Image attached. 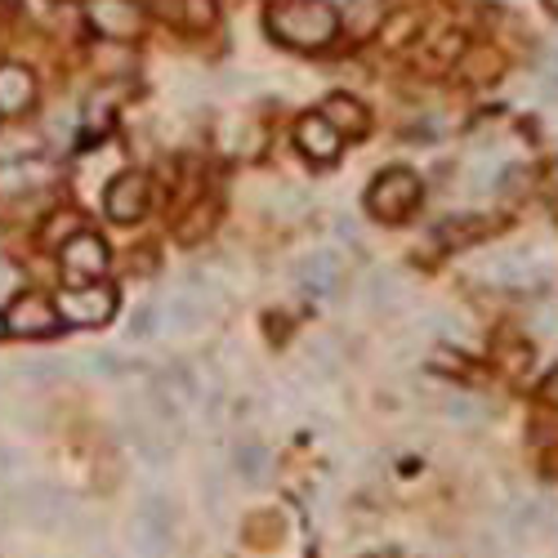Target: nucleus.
I'll return each mask as SVG.
<instances>
[{
  "mask_svg": "<svg viewBox=\"0 0 558 558\" xmlns=\"http://www.w3.org/2000/svg\"><path fill=\"white\" fill-rule=\"evenodd\" d=\"M268 32L291 50H327L340 32V14L327 0H282L268 10Z\"/></svg>",
  "mask_w": 558,
  "mask_h": 558,
  "instance_id": "1",
  "label": "nucleus"
},
{
  "mask_svg": "<svg viewBox=\"0 0 558 558\" xmlns=\"http://www.w3.org/2000/svg\"><path fill=\"white\" fill-rule=\"evenodd\" d=\"M421 197H425L421 174H411V170H385L376 183H371L366 210L376 215L380 223H402L415 206H421Z\"/></svg>",
  "mask_w": 558,
  "mask_h": 558,
  "instance_id": "2",
  "label": "nucleus"
},
{
  "mask_svg": "<svg viewBox=\"0 0 558 558\" xmlns=\"http://www.w3.org/2000/svg\"><path fill=\"white\" fill-rule=\"evenodd\" d=\"M59 317L72 322V327H104V322L117 313V291L104 287L99 277L95 282H81V287H68L59 300H54Z\"/></svg>",
  "mask_w": 558,
  "mask_h": 558,
  "instance_id": "3",
  "label": "nucleus"
},
{
  "mask_svg": "<svg viewBox=\"0 0 558 558\" xmlns=\"http://www.w3.org/2000/svg\"><path fill=\"white\" fill-rule=\"evenodd\" d=\"M85 19L108 40H134L138 32H144V10H138L134 0H89Z\"/></svg>",
  "mask_w": 558,
  "mask_h": 558,
  "instance_id": "4",
  "label": "nucleus"
},
{
  "mask_svg": "<svg viewBox=\"0 0 558 558\" xmlns=\"http://www.w3.org/2000/svg\"><path fill=\"white\" fill-rule=\"evenodd\" d=\"M59 308L45 300V295H36V291H27V295H19L14 304H10V313H5V331L10 336H54L59 331Z\"/></svg>",
  "mask_w": 558,
  "mask_h": 558,
  "instance_id": "5",
  "label": "nucleus"
},
{
  "mask_svg": "<svg viewBox=\"0 0 558 558\" xmlns=\"http://www.w3.org/2000/svg\"><path fill=\"white\" fill-rule=\"evenodd\" d=\"M59 259H63L68 277H76V282H95V277H104V268H108V246H104V238H95V232H76V238L63 242Z\"/></svg>",
  "mask_w": 558,
  "mask_h": 558,
  "instance_id": "6",
  "label": "nucleus"
},
{
  "mask_svg": "<svg viewBox=\"0 0 558 558\" xmlns=\"http://www.w3.org/2000/svg\"><path fill=\"white\" fill-rule=\"evenodd\" d=\"M104 206L117 223H134V219H144L148 215V179L138 174V170H125L108 183V193H104Z\"/></svg>",
  "mask_w": 558,
  "mask_h": 558,
  "instance_id": "7",
  "label": "nucleus"
},
{
  "mask_svg": "<svg viewBox=\"0 0 558 558\" xmlns=\"http://www.w3.org/2000/svg\"><path fill=\"white\" fill-rule=\"evenodd\" d=\"M134 536H138V554L161 558V549L170 545V505L161 496H144L138 519H134Z\"/></svg>",
  "mask_w": 558,
  "mask_h": 558,
  "instance_id": "8",
  "label": "nucleus"
},
{
  "mask_svg": "<svg viewBox=\"0 0 558 558\" xmlns=\"http://www.w3.org/2000/svg\"><path fill=\"white\" fill-rule=\"evenodd\" d=\"M14 509L27 519V523H36V527H54V523H63L68 514V500H63V492H54V487H45V483H32V487H23L19 496H14Z\"/></svg>",
  "mask_w": 558,
  "mask_h": 558,
  "instance_id": "9",
  "label": "nucleus"
},
{
  "mask_svg": "<svg viewBox=\"0 0 558 558\" xmlns=\"http://www.w3.org/2000/svg\"><path fill=\"white\" fill-rule=\"evenodd\" d=\"M295 144H300V153L313 157V161H336V157H340V130L317 112V117H304V121L295 125Z\"/></svg>",
  "mask_w": 558,
  "mask_h": 558,
  "instance_id": "10",
  "label": "nucleus"
},
{
  "mask_svg": "<svg viewBox=\"0 0 558 558\" xmlns=\"http://www.w3.org/2000/svg\"><path fill=\"white\" fill-rule=\"evenodd\" d=\"M32 99H36L32 72L19 68V63L0 68V112H23V108H32Z\"/></svg>",
  "mask_w": 558,
  "mask_h": 558,
  "instance_id": "11",
  "label": "nucleus"
},
{
  "mask_svg": "<svg viewBox=\"0 0 558 558\" xmlns=\"http://www.w3.org/2000/svg\"><path fill=\"white\" fill-rule=\"evenodd\" d=\"M300 282H304V291H317V295L336 291V282H340V255H336V251L308 255V259L300 264Z\"/></svg>",
  "mask_w": 558,
  "mask_h": 558,
  "instance_id": "12",
  "label": "nucleus"
},
{
  "mask_svg": "<svg viewBox=\"0 0 558 558\" xmlns=\"http://www.w3.org/2000/svg\"><path fill=\"white\" fill-rule=\"evenodd\" d=\"M322 117H327L336 130H340V138L344 134H366V108L357 104V99H349V95H331L327 99V108H322Z\"/></svg>",
  "mask_w": 558,
  "mask_h": 558,
  "instance_id": "13",
  "label": "nucleus"
},
{
  "mask_svg": "<svg viewBox=\"0 0 558 558\" xmlns=\"http://www.w3.org/2000/svg\"><path fill=\"white\" fill-rule=\"evenodd\" d=\"M487 277H492V282H500V287H532L541 277V268L527 255H500V259L487 264Z\"/></svg>",
  "mask_w": 558,
  "mask_h": 558,
  "instance_id": "14",
  "label": "nucleus"
},
{
  "mask_svg": "<svg viewBox=\"0 0 558 558\" xmlns=\"http://www.w3.org/2000/svg\"><path fill=\"white\" fill-rule=\"evenodd\" d=\"M166 317H170V327H179V331H197L202 322H206V308L193 295H174L170 308H166Z\"/></svg>",
  "mask_w": 558,
  "mask_h": 558,
  "instance_id": "15",
  "label": "nucleus"
},
{
  "mask_svg": "<svg viewBox=\"0 0 558 558\" xmlns=\"http://www.w3.org/2000/svg\"><path fill=\"white\" fill-rule=\"evenodd\" d=\"M215 14H219L215 0H179V23L189 32H206L215 23Z\"/></svg>",
  "mask_w": 558,
  "mask_h": 558,
  "instance_id": "16",
  "label": "nucleus"
},
{
  "mask_svg": "<svg viewBox=\"0 0 558 558\" xmlns=\"http://www.w3.org/2000/svg\"><path fill=\"white\" fill-rule=\"evenodd\" d=\"M238 474L251 478V483H264V474H268V451H264L259 442H246V447L238 451Z\"/></svg>",
  "mask_w": 558,
  "mask_h": 558,
  "instance_id": "17",
  "label": "nucleus"
},
{
  "mask_svg": "<svg viewBox=\"0 0 558 558\" xmlns=\"http://www.w3.org/2000/svg\"><path fill=\"white\" fill-rule=\"evenodd\" d=\"M371 304H376V308H389V304H398V277L393 272H376V277H371Z\"/></svg>",
  "mask_w": 558,
  "mask_h": 558,
  "instance_id": "18",
  "label": "nucleus"
},
{
  "mask_svg": "<svg viewBox=\"0 0 558 558\" xmlns=\"http://www.w3.org/2000/svg\"><path fill=\"white\" fill-rule=\"evenodd\" d=\"M442 238L447 242H456V246H464V242H474V238H483V223L478 219H451V223H442Z\"/></svg>",
  "mask_w": 558,
  "mask_h": 558,
  "instance_id": "19",
  "label": "nucleus"
},
{
  "mask_svg": "<svg viewBox=\"0 0 558 558\" xmlns=\"http://www.w3.org/2000/svg\"><path fill=\"white\" fill-rule=\"evenodd\" d=\"M157 331V308H138L134 317H130V336L134 340H148Z\"/></svg>",
  "mask_w": 558,
  "mask_h": 558,
  "instance_id": "20",
  "label": "nucleus"
},
{
  "mask_svg": "<svg viewBox=\"0 0 558 558\" xmlns=\"http://www.w3.org/2000/svg\"><path fill=\"white\" fill-rule=\"evenodd\" d=\"M447 421L470 425V421H478V411H474V402H470V398H447Z\"/></svg>",
  "mask_w": 558,
  "mask_h": 558,
  "instance_id": "21",
  "label": "nucleus"
},
{
  "mask_svg": "<svg viewBox=\"0 0 558 558\" xmlns=\"http://www.w3.org/2000/svg\"><path fill=\"white\" fill-rule=\"evenodd\" d=\"M89 366H95L99 376H125V371H130V366H125L117 353H95V357H89Z\"/></svg>",
  "mask_w": 558,
  "mask_h": 558,
  "instance_id": "22",
  "label": "nucleus"
},
{
  "mask_svg": "<svg viewBox=\"0 0 558 558\" xmlns=\"http://www.w3.org/2000/svg\"><path fill=\"white\" fill-rule=\"evenodd\" d=\"M541 398H545L549 407H558V366H554L549 376H545V385H541Z\"/></svg>",
  "mask_w": 558,
  "mask_h": 558,
  "instance_id": "23",
  "label": "nucleus"
},
{
  "mask_svg": "<svg viewBox=\"0 0 558 558\" xmlns=\"http://www.w3.org/2000/svg\"><path fill=\"white\" fill-rule=\"evenodd\" d=\"M5 282H10V264H5V259H0V287H5Z\"/></svg>",
  "mask_w": 558,
  "mask_h": 558,
  "instance_id": "24",
  "label": "nucleus"
},
{
  "mask_svg": "<svg viewBox=\"0 0 558 558\" xmlns=\"http://www.w3.org/2000/svg\"><path fill=\"white\" fill-rule=\"evenodd\" d=\"M545 470H549V474H554V470H558V451H554V456H549V460H545Z\"/></svg>",
  "mask_w": 558,
  "mask_h": 558,
  "instance_id": "25",
  "label": "nucleus"
},
{
  "mask_svg": "<svg viewBox=\"0 0 558 558\" xmlns=\"http://www.w3.org/2000/svg\"><path fill=\"white\" fill-rule=\"evenodd\" d=\"M545 5H549V10H554V14H558V0H545Z\"/></svg>",
  "mask_w": 558,
  "mask_h": 558,
  "instance_id": "26",
  "label": "nucleus"
},
{
  "mask_svg": "<svg viewBox=\"0 0 558 558\" xmlns=\"http://www.w3.org/2000/svg\"><path fill=\"white\" fill-rule=\"evenodd\" d=\"M0 336H5V313H0Z\"/></svg>",
  "mask_w": 558,
  "mask_h": 558,
  "instance_id": "27",
  "label": "nucleus"
},
{
  "mask_svg": "<svg viewBox=\"0 0 558 558\" xmlns=\"http://www.w3.org/2000/svg\"><path fill=\"white\" fill-rule=\"evenodd\" d=\"M554 189H558V166H554Z\"/></svg>",
  "mask_w": 558,
  "mask_h": 558,
  "instance_id": "28",
  "label": "nucleus"
}]
</instances>
